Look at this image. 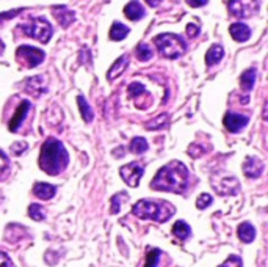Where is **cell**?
I'll return each instance as SVG.
<instances>
[{
    "instance_id": "6da1fadb",
    "label": "cell",
    "mask_w": 268,
    "mask_h": 267,
    "mask_svg": "<svg viewBox=\"0 0 268 267\" xmlns=\"http://www.w3.org/2000/svg\"><path fill=\"white\" fill-rule=\"evenodd\" d=\"M188 185V170L182 162L171 160L169 164L162 167L151 182L154 190L173 192V194H184Z\"/></svg>"
},
{
    "instance_id": "7a4b0ae2",
    "label": "cell",
    "mask_w": 268,
    "mask_h": 267,
    "mask_svg": "<svg viewBox=\"0 0 268 267\" xmlns=\"http://www.w3.org/2000/svg\"><path fill=\"white\" fill-rule=\"evenodd\" d=\"M68 151L63 143L57 138H47L41 146L40 154V168L50 176L63 173L68 167Z\"/></svg>"
},
{
    "instance_id": "3957f363",
    "label": "cell",
    "mask_w": 268,
    "mask_h": 267,
    "mask_svg": "<svg viewBox=\"0 0 268 267\" xmlns=\"http://www.w3.org/2000/svg\"><path fill=\"white\" fill-rule=\"evenodd\" d=\"M176 207L163 200H140L137 204H133L132 214L141 220H154L163 223L174 216Z\"/></svg>"
},
{
    "instance_id": "277c9868",
    "label": "cell",
    "mask_w": 268,
    "mask_h": 267,
    "mask_svg": "<svg viewBox=\"0 0 268 267\" xmlns=\"http://www.w3.org/2000/svg\"><path fill=\"white\" fill-rule=\"evenodd\" d=\"M154 43L160 54L165 58H169V60L179 58L187 50V44H185L184 38H181V36L176 33H162L159 36H155Z\"/></svg>"
},
{
    "instance_id": "5b68a950",
    "label": "cell",
    "mask_w": 268,
    "mask_h": 267,
    "mask_svg": "<svg viewBox=\"0 0 268 267\" xmlns=\"http://www.w3.org/2000/svg\"><path fill=\"white\" fill-rule=\"evenodd\" d=\"M19 28L30 38H35L44 44L49 43L52 36V25L46 18H32Z\"/></svg>"
},
{
    "instance_id": "8992f818",
    "label": "cell",
    "mask_w": 268,
    "mask_h": 267,
    "mask_svg": "<svg viewBox=\"0 0 268 267\" xmlns=\"http://www.w3.org/2000/svg\"><path fill=\"white\" fill-rule=\"evenodd\" d=\"M260 0H229V13L237 19L252 18L259 11Z\"/></svg>"
},
{
    "instance_id": "52a82bcc",
    "label": "cell",
    "mask_w": 268,
    "mask_h": 267,
    "mask_svg": "<svg viewBox=\"0 0 268 267\" xmlns=\"http://www.w3.org/2000/svg\"><path fill=\"white\" fill-rule=\"evenodd\" d=\"M16 60L25 68H35L44 60V52L32 46H21L16 50Z\"/></svg>"
},
{
    "instance_id": "ba28073f",
    "label": "cell",
    "mask_w": 268,
    "mask_h": 267,
    "mask_svg": "<svg viewBox=\"0 0 268 267\" xmlns=\"http://www.w3.org/2000/svg\"><path fill=\"white\" fill-rule=\"evenodd\" d=\"M144 173V167L140 164V162H132L119 168V175L124 179V182L130 185V187H138L141 176Z\"/></svg>"
},
{
    "instance_id": "9c48e42d",
    "label": "cell",
    "mask_w": 268,
    "mask_h": 267,
    "mask_svg": "<svg viewBox=\"0 0 268 267\" xmlns=\"http://www.w3.org/2000/svg\"><path fill=\"white\" fill-rule=\"evenodd\" d=\"M24 87H25V91L28 94L35 96V98H40L42 93L47 91V80L42 76H35V77L27 79Z\"/></svg>"
},
{
    "instance_id": "30bf717a",
    "label": "cell",
    "mask_w": 268,
    "mask_h": 267,
    "mask_svg": "<svg viewBox=\"0 0 268 267\" xmlns=\"http://www.w3.org/2000/svg\"><path fill=\"white\" fill-rule=\"evenodd\" d=\"M248 116H245V115H238V113H226L225 116V126H226V129L229 132H232V134H237V132H240L245 126L248 124Z\"/></svg>"
},
{
    "instance_id": "8fae6325",
    "label": "cell",
    "mask_w": 268,
    "mask_h": 267,
    "mask_svg": "<svg viewBox=\"0 0 268 267\" xmlns=\"http://www.w3.org/2000/svg\"><path fill=\"white\" fill-rule=\"evenodd\" d=\"M264 162L260 160L259 157H254V156H248L245 159L243 164V173L247 175L248 178H259L264 172Z\"/></svg>"
},
{
    "instance_id": "7c38bea8",
    "label": "cell",
    "mask_w": 268,
    "mask_h": 267,
    "mask_svg": "<svg viewBox=\"0 0 268 267\" xmlns=\"http://www.w3.org/2000/svg\"><path fill=\"white\" fill-rule=\"evenodd\" d=\"M28 110H30V102L28 101H22L19 106H18L16 112H14V116L11 118V121L8 124V129L11 132H16L21 128V124H22V121L25 120Z\"/></svg>"
},
{
    "instance_id": "4fadbf2b",
    "label": "cell",
    "mask_w": 268,
    "mask_h": 267,
    "mask_svg": "<svg viewBox=\"0 0 268 267\" xmlns=\"http://www.w3.org/2000/svg\"><path fill=\"white\" fill-rule=\"evenodd\" d=\"M52 11H54L55 14V18L58 21V24L62 25V27H69L74 21H76V13L68 10V6H63V5H60V6H54L52 8Z\"/></svg>"
},
{
    "instance_id": "5bb4252c",
    "label": "cell",
    "mask_w": 268,
    "mask_h": 267,
    "mask_svg": "<svg viewBox=\"0 0 268 267\" xmlns=\"http://www.w3.org/2000/svg\"><path fill=\"white\" fill-rule=\"evenodd\" d=\"M229 32H230V36L238 41V43H245L249 40L251 36V30L248 25H245L243 22H235V24H232L229 27Z\"/></svg>"
},
{
    "instance_id": "9a60e30c",
    "label": "cell",
    "mask_w": 268,
    "mask_h": 267,
    "mask_svg": "<svg viewBox=\"0 0 268 267\" xmlns=\"http://www.w3.org/2000/svg\"><path fill=\"white\" fill-rule=\"evenodd\" d=\"M55 185L47 184V182H36L33 185V195L38 197L40 200H50L55 197Z\"/></svg>"
},
{
    "instance_id": "2e32d148",
    "label": "cell",
    "mask_w": 268,
    "mask_h": 267,
    "mask_svg": "<svg viewBox=\"0 0 268 267\" xmlns=\"http://www.w3.org/2000/svg\"><path fill=\"white\" fill-rule=\"evenodd\" d=\"M215 187H217V192L221 195H237L240 185H238V181L235 178H225L221 184L215 185Z\"/></svg>"
},
{
    "instance_id": "e0dca14e",
    "label": "cell",
    "mask_w": 268,
    "mask_h": 267,
    "mask_svg": "<svg viewBox=\"0 0 268 267\" xmlns=\"http://www.w3.org/2000/svg\"><path fill=\"white\" fill-rule=\"evenodd\" d=\"M129 62H130V57L129 55H123V57H119L118 60L113 63V66L110 68L108 74H107V77L110 80H113L115 77L118 76H121V74L127 69V66H129Z\"/></svg>"
},
{
    "instance_id": "ac0fdd59",
    "label": "cell",
    "mask_w": 268,
    "mask_h": 267,
    "mask_svg": "<svg viewBox=\"0 0 268 267\" xmlns=\"http://www.w3.org/2000/svg\"><path fill=\"white\" fill-rule=\"evenodd\" d=\"M124 14L130 21H140L141 18L144 16V8L141 6L140 2H137V0H132V2H129L127 5H125Z\"/></svg>"
},
{
    "instance_id": "d6986e66",
    "label": "cell",
    "mask_w": 268,
    "mask_h": 267,
    "mask_svg": "<svg viewBox=\"0 0 268 267\" xmlns=\"http://www.w3.org/2000/svg\"><path fill=\"white\" fill-rule=\"evenodd\" d=\"M256 77H257V71L254 68L247 69L240 77V87L243 91H251L252 87L256 84Z\"/></svg>"
},
{
    "instance_id": "ffe728a7",
    "label": "cell",
    "mask_w": 268,
    "mask_h": 267,
    "mask_svg": "<svg viewBox=\"0 0 268 267\" xmlns=\"http://www.w3.org/2000/svg\"><path fill=\"white\" fill-rule=\"evenodd\" d=\"M237 233H238V237H240V241H243L245 244H251L256 237V229L249 222H245V223L238 226Z\"/></svg>"
},
{
    "instance_id": "44dd1931",
    "label": "cell",
    "mask_w": 268,
    "mask_h": 267,
    "mask_svg": "<svg viewBox=\"0 0 268 267\" xmlns=\"http://www.w3.org/2000/svg\"><path fill=\"white\" fill-rule=\"evenodd\" d=\"M223 55H225V50H223V47L220 46V44H213V46L207 50L206 54V63L207 66H213L215 63H218Z\"/></svg>"
},
{
    "instance_id": "7402d4cb",
    "label": "cell",
    "mask_w": 268,
    "mask_h": 267,
    "mask_svg": "<svg viewBox=\"0 0 268 267\" xmlns=\"http://www.w3.org/2000/svg\"><path fill=\"white\" fill-rule=\"evenodd\" d=\"M77 102H79V109H80V115L83 118L85 123H91L94 120V113H93V109L89 107V104L86 102L85 96H77Z\"/></svg>"
},
{
    "instance_id": "603a6c76",
    "label": "cell",
    "mask_w": 268,
    "mask_h": 267,
    "mask_svg": "<svg viewBox=\"0 0 268 267\" xmlns=\"http://www.w3.org/2000/svg\"><path fill=\"white\" fill-rule=\"evenodd\" d=\"M129 35V28L121 22H113V25L110 28V40L113 41H121Z\"/></svg>"
},
{
    "instance_id": "cb8c5ba5",
    "label": "cell",
    "mask_w": 268,
    "mask_h": 267,
    "mask_svg": "<svg viewBox=\"0 0 268 267\" xmlns=\"http://www.w3.org/2000/svg\"><path fill=\"white\" fill-rule=\"evenodd\" d=\"M168 123H169V115H166V113H162V115H159V116L152 118L151 121H147V123H146V129H147V131L165 129Z\"/></svg>"
},
{
    "instance_id": "d4e9b609",
    "label": "cell",
    "mask_w": 268,
    "mask_h": 267,
    "mask_svg": "<svg viewBox=\"0 0 268 267\" xmlns=\"http://www.w3.org/2000/svg\"><path fill=\"white\" fill-rule=\"evenodd\" d=\"M173 234L177 237V239L185 241V239H188V237L191 236V229H190V226L185 223L184 220H179V222H176L174 226H173Z\"/></svg>"
},
{
    "instance_id": "484cf974",
    "label": "cell",
    "mask_w": 268,
    "mask_h": 267,
    "mask_svg": "<svg viewBox=\"0 0 268 267\" xmlns=\"http://www.w3.org/2000/svg\"><path fill=\"white\" fill-rule=\"evenodd\" d=\"M147 148L149 145L143 137H135L130 142V151L133 154H143L144 151H147Z\"/></svg>"
},
{
    "instance_id": "4316f807",
    "label": "cell",
    "mask_w": 268,
    "mask_h": 267,
    "mask_svg": "<svg viewBox=\"0 0 268 267\" xmlns=\"http://www.w3.org/2000/svg\"><path fill=\"white\" fill-rule=\"evenodd\" d=\"M152 55H154V52H152V49L149 47L146 43H140L138 46H137V57H138V60L147 62V60H151Z\"/></svg>"
},
{
    "instance_id": "83f0119b",
    "label": "cell",
    "mask_w": 268,
    "mask_h": 267,
    "mask_svg": "<svg viewBox=\"0 0 268 267\" xmlns=\"http://www.w3.org/2000/svg\"><path fill=\"white\" fill-rule=\"evenodd\" d=\"M28 216L36 222H41V220L46 219V211L42 209L41 204L33 203V204H30V207H28Z\"/></svg>"
},
{
    "instance_id": "f1b7e54d",
    "label": "cell",
    "mask_w": 268,
    "mask_h": 267,
    "mask_svg": "<svg viewBox=\"0 0 268 267\" xmlns=\"http://www.w3.org/2000/svg\"><path fill=\"white\" fill-rule=\"evenodd\" d=\"M160 255H162V251H160L159 248L149 250V253H147V256H146V264H144V267H157L159 259H160Z\"/></svg>"
},
{
    "instance_id": "f546056e",
    "label": "cell",
    "mask_w": 268,
    "mask_h": 267,
    "mask_svg": "<svg viewBox=\"0 0 268 267\" xmlns=\"http://www.w3.org/2000/svg\"><path fill=\"white\" fill-rule=\"evenodd\" d=\"M212 204V195L208 194H201L196 200V207L198 209H206L207 206Z\"/></svg>"
},
{
    "instance_id": "4dcf8cb0",
    "label": "cell",
    "mask_w": 268,
    "mask_h": 267,
    "mask_svg": "<svg viewBox=\"0 0 268 267\" xmlns=\"http://www.w3.org/2000/svg\"><path fill=\"white\" fill-rule=\"evenodd\" d=\"M127 194H124V192H119L118 195H115L111 198V214H118L119 209H121V198L125 197Z\"/></svg>"
},
{
    "instance_id": "1f68e13d",
    "label": "cell",
    "mask_w": 268,
    "mask_h": 267,
    "mask_svg": "<svg viewBox=\"0 0 268 267\" xmlns=\"http://www.w3.org/2000/svg\"><path fill=\"white\" fill-rule=\"evenodd\" d=\"M144 91H146V88L141 85V84H138V82H133V84L129 85V94H130V98H137V96L143 94Z\"/></svg>"
},
{
    "instance_id": "d6a6232c",
    "label": "cell",
    "mask_w": 268,
    "mask_h": 267,
    "mask_svg": "<svg viewBox=\"0 0 268 267\" xmlns=\"http://www.w3.org/2000/svg\"><path fill=\"white\" fill-rule=\"evenodd\" d=\"M8 168H10V160L5 156L3 151H0V178H3L6 173H8Z\"/></svg>"
},
{
    "instance_id": "836d02e7",
    "label": "cell",
    "mask_w": 268,
    "mask_h": 267,
    "mask_svg": "<svg viewBox=\"0 0 268 267\" xmlns=\"http://www.w3.org/2000/svg\"><path fill=\"white\" fill-rule=\"evenodd\" d=\"M242 264H243L242 263V258L232 255V256H229L220 267H242Z\"/></svg>"
},
{
    "instance_id": "e575fe53",
    "label": "cell",
    "mask_w": 268,
    "mask_h": 267,
    "mask_svg": "<svg viewBox=\"0 0 268 267\" xmlns=\"http://www.w3.org/2000/svg\"><path fill=\"white\" fill-rule=\"evenodd\" d=\"M0 267H14L11 258L3 251H0Z\"/></svg>"
},
{
    "instance_id": "d590c367",
    "label": "cell",
    "mask_w": 268,
    "mask_h": 267,
    "mask_svg": "<svg viewBox=\"0 0 268 267\" xmlns=\"http://www.w3.org/2000/svg\"><path fill=\"white\" fill-rule=\"evenodd\" d=\"M27 150V143L25 142H18V143H14L13 146H11V151L14 153V154H22Z\"/></svg>"
},
{
    "instance_id": "8d00e7d4",
    "label": "cell",
    "mask_w": 268,
    "mask_h": 267,
    "mask_svg": "<svg viewBox=\"0 0 268 267\" xmlns=\"http://www.w3.org/2000/svg\"><path fill=\"white\" fill-rule=\"evenodd\" d=\"M187 35L190 36V38H195V36L199 35V27L195 24H188L187 25Z\"/></svg>"
},
{
    "instance_id": "74e56055",
    "label": "cell",
    "mask_w": 268,
    "mask_h": 267,
    "mask_svg": "<svg viewBox=\"0 0 268 267\" xmlns=\"http://www.w3.org/2000/svg\"><path fill=\"white\" fill-rule=\"evenodd\" d=\"M188 153H190V156L191 157H199L201 154H203V150L198 146V145H191L190 148H188Z\"/></svg>"
},
{
    "instance_id": "f35d334b",
    "label": "cell",
    "mask_w": 268,
    "mask_h": 267,
    "mask_svg": "<svg viewBox=\"0 0 268 267\" xmlns=\"http://www.w3.org/2000/svg\"><path fill=\"white\" fill-rule=\"evenodd\" d=\"M190 6H193V8H201V6H204L208 0H185Z\"/></svg>"
},
{
    "instance_id": "ab89813d",
    "label": "cell",
    "mask_w": 268,
    "mask_h": 267,
    "mask_svg": "<svg viewBox=\"0 0 268 267\" xmlns=\"http://www.w3.org/2000/svg\"><path fill=\"white\" fill-rule=\"evenodd\" d=\"M21 11H24V10L21 8V10H13L10 13H2V14H0V21H2V19H11L14 14H19Z\"/></svg>"
},
{
    "instance_id": "60d3db41",
    "label": "cell",
    "mask_w": 268,
    "mask_h": 267,
    "mask_svg": "<svg viewBox=\"0 0 268 267\" xmlns=\"http://www.w3.org/2000/svg\"><path fill=\"white\" fill-rule=\"evenodd\" d=\"M144 2H146L149 6H159L162 0H144Z\"/></svg>"
},
{
    "instance_id": "b9f144b4",
    "label": "cell",
    "mask_w": 268,
    "mask_h": 267,
    "mask_svg": "<svg viewBox=\"0 0 268 267\" xmlns=\"http://www.w3.org/2000/svg\"><path fill=\"white\" fill-rule=\"evenodd\" d=\"M3 49H5V44L2 43V40H0V54L3 52Z\"/></svg>"
},
{
    "instance_id": "7bdbcfd3",
    "label": "cell",
    "mask_w": 268,
    "mask_h": 267,
    "mask_svg": "<svg viewBox=\"0 0 268 267\" xmlns=\"http://www.w3.org/2000/svg\"><path fill=\"white\" fill-rule=\"evenodd\" d=\"M3 201V195H2V192H0V203Z\"/></svg>"
}]
</instances>
